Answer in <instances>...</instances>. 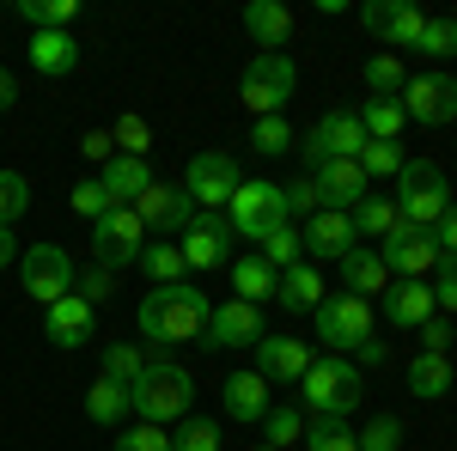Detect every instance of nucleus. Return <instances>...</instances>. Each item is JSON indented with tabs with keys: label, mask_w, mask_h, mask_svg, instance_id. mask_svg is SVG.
I'll use <instances>...</instances> for the list:
<instances>
[{
	"label": "nucleus",
	"mask_w": 457,
	"mask_h": 451,
	"mask_svg": "<svg viewBox=\"0 0 457 451\" xmlns=\"http://www.w3.org/2000/svg\"><path fill=\"white\" fill-rule=\"evenodd\" d=\"M269 336L262 330V305H245V299H226V305H213V317H208V336L202 342L208 347H256Z\"/></svg>",
	"instance_id": "6ab92c4d"
},
{
	"label": "nucleus",
	"mask_w": 457,
	"mask_h": 451,
	"mask_svg": "<svg viewBox=\"0 0 457 451\" xmlns=\"http://www.w3.org/2000/svg\"><path fill=\"white\" fill-rule=\"evenodd\" d=\"M403 86H409V73H403V62H396L390 49L366 62V92H372V98H396Z\"/></svg>",
	"instance_id": "e433bc0d"
},
{
	"label": "nucleus",
	"mask_w": 457,
	"mask_h": 451,
	"mask_svg": "<svg viewBox=\"0 0 457 451\" xmlns=\"http://www.w3.org/2000/svg\"><path fill=\"white\" fill-rule=\"evenodd\" d=\"M141 366H146V347H135V342H110L104 347V379L135 384V379H141Z\"/></svg>",
	"instance_id": "ea45409f"
},
{
	"label": "nucleus",
	"mask_w": 457,
	"mask_h": 451,
	"mask_svg": "<svg viewBox=\"0 0 457 451\" xmlns=\"http://www.w3.org/2000/svg\"><path fill=\"white\" fill-rule=\"evenodd\" d=\"M135 213H141L146 232H183L202 208L183 196V183H146V196L135 202Z\"/></svg>",
	"instance_id": "a211bd4d"
},
{
	"label": "nucleus",
	"mask_w": 457,
	"mask_h": 451,
	"mask_svg": "<svg viewBox=\"0 0 457 451\" xmlns=\"http://www.w3.org/2000/svg\"><path fill=\"white\" fill-rule=\"evenodd\" d=\"M385 354H390V347L378 342V330H372V336H366V342L353 347V360H360V366H378V360H385Z\"/></svg>",
	"instance_id": "13d9d810"
},
{
	"label": "nucleus",
	"mask_w": 457,
	"mask_h": 451,
	"mask_svg": "<svg viewBox=\"0 0 457 451\" xmlns=\"http://www.w3.org/2000/svg\"><path fill=\"white\" fill-rule=\"evenodd\" d=\"M25 208H31V183L19 171H0V226H12Z\"/></svg>",
	"instance_id": "49530a36"
},
{
	"label": "nucleus",
	"mask_w": 457,
	"mask_h": 451,
	"mask_svg": "<svg viewBox=\"0 0 457 451\" xmlns=\"http://www.w3.org/2000/svg\"><path fill=\"white\" fill-rule=\"evenodd\" d=\"M409 390L427 397V403H439V397L452 390V360H445V354H415V360H409Z\"/></svg>",
	"instance_id": "2f4dec72"
},
{
	"label": "nucleus",
	"mask_w": 457,
	"mask_h": 451,
	"mask_svg": "<svg viewBox=\"0 0 457 451\" xmlns=\"http://www.w3.org/2000/svg\"><path fill=\"white\" fill-rule=\"evenodd\" d=\"M19 280H25V293H31L37 305H55V299H68L73 293V263L62 244H31L25 256H19Z\"/></svg>",
	"instance_id": "9d476101"
},
{
	"label": "nucleus",
	"mask_w": 457,
	"mask_h": 451,
	"mask_svg": "<svg viewBox=\"0 0 457 451\" xmlns=\"http://www.w3.org/2000/svg\"><path fill=\"white\" fill-rule=\"evenodd\" d=\"M396 104L409 110V122L439 129V122H452V116H457V79H445V73H421V79H409V86H403V98H396Z\"/></svg>",
	"instance_id": "dca6fc26"
},
{
	"label": "nucleus",
	"mask_w": 457,
	"mask_h": 451,
	"mask_svg": "<svg viewBox=\"0 0 457 451\" xmlns=\"http://www.w3.org/2000/svg\"><path fill=\"white\" fill-rule=\"evenodd\" d=\"M12 256H19V238H12V226H0V269H6Z\"/></svg>",
	"instance_id": "bf43d9fd"
},
{
	"label": "nucleus",
	"mask_w": 457,
	"mask_h": 451,
	"mask_svg": "<svg viewBox=\"0 0 457 451\" xmlns=\"http://www.w3.org/2000/svg\"><path fill=\"white\" fill-rule=\"evenodd\" d=\"M403 446V421L396 415H378L366 433H360V451H396Z\"/></svg>",
	"instance_id": "3c124183"
},
{
	"label": "nucleus",
	"mask_w": 457,
	"mask_h": 451,
	"mask_svg": "<svg viewBox=\"0 0 457 451\" xmlns=\"http://www.w3.org/2000/svg\"><path fill=\"white\" fill-rule=\"evenodd\" d=\"M445 347H452V317L433 312V317L421 323V354H445Z\"/></svg>",
	"instance_id": "864d4df0"
},
{
	"label": "nucleus",
	"mask_w": 457,
	"mask_h": 451,
	"mask_svg": "<svg viewBox=\"0 0 457 451\" xmlns=\"http://www.w3.org/2000/svg\"><path fill=\"white\" fill-rule=\"evenodd\" d=\"M220 403H226V415L232 421H269V379L262 372H232L226 390H220Z\"/></svg>",
	"instance_id": "5701e85b"
},
{
	"label": "nucleus",
	"mask_w": 457,
	"mask_h": 451,
	"mask_svg": "<svg viewBox=\"0 0 457 451\" xmlns=\"http://www.w3.org/2000/svg\"><path fill=\"white\" fill-rule=\"evenodd\" d=\"M348 220H353V232H360V238H378V244H385L390 232L403 226V208H396V196H366Z\"/></svg>",
	"instance_id": "c756f323"
},
{
	"label": "nucleus",
	"mask_w": 457,
	"mask_h": 451,
	"mask_svg": "<svg viewBox=\"0 0 457 451\" xmlns=\"http://www.w3.org/2000/svg\"><path fill=\"white\" fill-rule=\"evenodd\" d=\"M256 256H262L275 275H287V269H299V263H305V238H299L293 226H275V232L262 238V250H256Z\"/></svg>",
	"instance_id": "c9c22d12"
},
{
	"label": "nucleus",
	"mask_w": 457,
	"mask_h": 451,
	"mask_svg": "<svg viewBox=\"0 0 457 451\" xmlns=\"http://www.w3.org/2000/svg\"><path fill=\"white\" fill-rule=\"evenodd\" d=\"M275 299H281L287 312H317L329 293H323V275H317V263H299V269H287L275 280Z\"/></svg>",
	"instance_id": "bb28decb"
},
{
	"label": "nucleus",
	"mask_w": 457,
	"mask_h": 451,
	"mask_svg": "<svg viewBox=\"0 0 457 451\" xmlns=\"http://www.w3.org/2000/svg\"><path fill=\"white\" fill-rule=\"evenodd\" d=\"M317 208H323V202H317V183H312V177H305V183H287V213H293V220H312Z\"/></svg>",
	"instance_id": "603ef678"
},
{
	"label": "nucleus",
	"mask_w": 457,
	"mask_h": 451,
	"mask_svg": "<svg viewBox=\"0 0 457 451\" xmlns=\"http://www.w3.org/2000/svg\"><path fill=\"white\" fill-rule=\"evenodd\" d=\"M396 208L409 226H439V213L452 208V183L433 159H409L403 177H396Z\"/></svg>",
	"instance_id": "423d86ee"
},
{
	"label": "nucleus",
	"mask_w": 457,
	"mask_h": 451,
	"mask_svg": "<svg viewBox=\"0 0 457 451\" xmlns=\"http://www.w3.org/2000/svg\"><path fill=\"white\" fill-rule=\"evenodd\" d=\"M256 451H275V446H256Z\"/></svg>",
	"instance_id": "680f3d73"
},
{
	"label": "nucleus",
	"mask_w": 457,
	"mask_h": 451,
	"mask_svg": "<svg viewBox=\"0 0 457 451\" xmlns=\"http://www.w3.org/2000/svg\"><path fill=\"white\" fill-rule=\"evenodd\" d=\"M12 104H19V86H12V73L0 68V110H12Z\"/></svg>",
	"instance_id": "052dcab7"
},
{
	"label": "nucleus",
	"mask_w": 457,
	"mask_h": 451,
	"mask_svg": "<svg viewBox=\"0 0 457 451\" xmlns=\"http://www.w3.org/2000/svg\"><path fill=\"white\" fill-rule=\"evenodd\" d=\"M433 305L445 317H457V263H439V287H433Z\"/></svg>",
	"instance_id": "5fc2aeb1"
},
{
	"label": "nucleus",
	"mask_w": 457,
	"mask_h": 451,
	"mask_svg": "<svg viewBox=\"0 0 457 451\" xmlns=\"http://www.w3.org/2000/svg\"><path fill=\"white\" fill-rule=\"evenodd\" d=\"M245 31L262 43V49H281L287 37H293V13H287L281 0H250L245 6Z\"/></svg>",
	"instance_id": "cd10ccee"
},
{
	"label": "nucleus",
	"mask_w": 457,
	"mask_h": 451,
	"mask_svg": "<svg viewBox=\"0 0 457 451\" xmlns=\"http://www.w3.org/2000/svg\"><path fill=\"white\" fill-rule=\"evenodd\" d=\"M171 451H220V427L208 415H183V427L171 433Z\"/></svg>",
	"instance_id": "79ce46f5"
},
{
	"label": "nucleus",
	"mask_w": 457,
	"mask_h": 451,
	"mask_svg": "<svg viewBox=\"0 0 457 451\" xmlns=\"http://www.w3.org/2000/svg\"><path fill=\"white\" fill-rule=\"evenodd\" d=\"M141 275L153 280V287H177V280L189 275V263H183L177 244H146L141 250Z\"/></svg>",
	"instance_id": "72a5a7b5"
},
{
	"label": "nucleus",
	"mask_w": 457,
	"mask_h": 451,
	"mask_svg": "<svg viewBox=\"0 0 457 451\" xmlns=\"http://www.w3.org/2000/svg\"><path fill=\"white\" fill-rule=\"evenodd\" d=\"M305 263H342L353 244H360V232H353V220L348 213H336V208H317L312 220H305Z\"/></svg>",
	"instance_id": "f3484780"
},
{
	"label": "nucleus",
	"mask_w": 457,
	"mask_h": 451,
	"mask_svg": "<svg viewBox=\"0 0 457 451\" xmlns=\"http://www.w3.org/2000/svg\"><path fill=\"white\" fill-rule=\"evenodd\" d=\"M86 415L98 421V427H116L122 415H135V403H129V384L92 379V390H86Z\"/></svg>",
	"instance_id": "7c9ffc66"
},
{
	"label": "nucleus",
	"mask_w": 457,
	"mask_h": 451,
	"mask_svg": "<svg viewBox=\"0 0 457 451\" xmlns=\"http://www.w3.org/2000/svg\"><path fill=\"white\" fill-rule=\"evenodd\" d=\"M129 403H135V415H141V421L165 427V421H183V415H189L195 384H189V372H183L177 360H146L141 379L129 384Z\"/></svg>",
	"instance_id": "7ed1b4c3"
},
{
	"label": "nucleus",
	"mask_w": 457,
	"mask_h": 451,
	"mask_svg": "<svg viewBox=\"0 0 457 451\" xmlns=\"http://www.w3.org/2000/svg\"><path fill=\"white\" fill-rule=\"evenodd\" d=\"M19 13L31 19L37 31H68L73 13H79V0H19Z\"/></svg>",
	"instance_id": "4c0bfd02"
},
{
	"label": "nucleus",
	"mask_w": 457,
	"mask_h": 451,
	"mask_svg": "<svg viewBox=\"0 0 457 451\" xmlns=\"http://www.w3.org/2000/svg\"><path fill=\"white\" fill-rule=\"evenodd\" d=\"M208 293L202 287H189V280H177V287H153L141 299V312H135V323H141L146 347H177V342H202L208 336Z\"/></svg>",
	"instance_id": "f257e3e1"
},
{
	"label": "nucleus",
	"mask_w": 457,
	"mask_h": 451,
	"mask_svg": "<svg viewBox=\"0 0 457 451\" xmlns=\"http://www.w3.org/2000/svg\"><path fill=\"white\" fill-rule=\"evenodd\" d=\"M110 208H116V202H110V189L98 183V177H86V183H73V213H79V220H92V226H98V220H104Z\"/></svg>",
	"instance_id": "a18cd8bd"
},
{
	"label": "nucleus",
	"mask_w": 457,
	"mask_h": 451,
	"mask_svg": "<svg viewBox=\"0 0 457 451\" xmlns=\"http://www.w3.org/2000/svg\"><path fill=\"white\" fill-rule=\"evenodd\" d=\"M79 153H86L92 165H110V159H116V140H110V129H92V135L79 140Z\"/></svg>",
	"instance_id": "4d7b16f0"
},
{
	"label": "nucleus",
	"mask_w": 457,
	"mask_h": 451,
	"mask_svg": "<svg viewBox=\"0 0 457 451\" xmlns=\"http://www.w3.org/2000/svg\"><path fill=\"white\" fill-rule=\"evenodd\" d=\"M226 220H232L238 238H269L275 226H293V213H287V189H281V183H269V177H245L238 196L226 202Z\"/></svg>",
	"instance_id": "39448f33"
},
{
	"label": "nucleus",
	"mask_w": 457,
	"mask_h": 451,
	"mask_svg": "<svg viewBox=\"0 0 457 451\" xmlns=\"http://www.w3.org/2000/svg\"><path fill=\"white\" fill-rule=\"evenodd\" d=\"M360 146H366V129H360L353 110H329V116H317V129L299 140V153L312 159V171L323 165V159H360Z\"/></svg>",
	"instance_id": "f8f14e48"
},
{
	"label": "nucleus",
	"mask_w": 457,
	"mask_h": 451,
	"mask_svg": "<svg viewBox=\"0 0 457 451\" xmlns=\"http://www.w3.org/2000/svg\"><path fill=\"white\" fill-rule=\"evenodd\" d=\"M299 397H305L312 415L348 421L353 409H360V397H366V384H360V366H353L348 354H317L312 372L299 379Z\"/></svg>",
	"instance_id": "f03ea898"
},
{
	"label": "nucleus",
	"mask_w": 457,
	"mask_h": 451,
	"mask_svg": "<svg viewBox=\"0 0 457 451\" xmlns=\"http://www.w3.org/2000/svg\"><path fill=\"white\" fill-rule=\"evenodd\" d=\"M92 323H98V312L79 299V293H68V299H55V305H43V336L55 347H79L92 342Z\"/></svg>",
	"instance_id": "412c9836"
},
{
	"label": "nucleus",
	"mask_w": 457,
	"mask_h": 451,
	"mask_svg": "<svg viewBox=\"0 0 457 451\" xmlns=\"http://www.w3.org/2000/svg\"><path fill=\"white\" fill-rule=\"evenodd\" d=\"M262 446H275V451H293L299 439H305V415L299 409H269V421H262Z\"/></svg>",
	"instance_id": "a19ab883"
},
{
	"label": "nucleus",
	"mask_w": 457,
	"mask_h": 451,
	"mask_svg": "<svg viewBox=\"0 0 457 451\" xmlns=\"http://www.w3.org/2000/svg\"><path fill=\"white\" fill-rule=\"evenodd\" d=\"M293 86H299L293 55H281V49H262V55L245 68V79H238V98H245V110L262 122V116H281V110H287Z\"/></svg>",
	"instance_id": "20e7f679"
},
{
	"label": "nucleus",
	"mask_w": 457,
	"mask_h": 451,
	"mask_svg": "<svg viewBox=\"0 0 457 451\" xmlns=\"http://www.w3.org/2000/svg\"><path fill=\"white\" fill-rule=\"evenodd\" d=\"M433 312L439 305H433V287L427 280H390L385 287V323L390 330H421Z\"/></svg>",
	"instance_id": "4be33fe9"
},
{
	"label": "nucleus",
	"mask_w": 457,
	"mask_h": 451,
	"mask_svg": "<svg viewBox=\"0 0 457 451\" xmlns=\"http://www.w3.org/2000/svg\"><path fill=\"white\" fill-rule=\"evenodd\" d=\"M421 55H433V62H445V55H457V19H427L421 43H415Z\"/></svg>",
	"instance_id": "de8ad7c7"
},
{
	"label": "nucleus",
	"mask_w": 457,
	"mask_h": 451,
	"mask_svg": "<svg viewBox=\"0 0 457 451\" xmlns=\"http://www.w3.org/2000/svg\"><path fill=\"white\" fill-rule=\"evenodd\" d=\"M433 238H439V256L445 263H457V202L445 213H439V226H433Z\"/></svg>",
	"instance_id": "6e6d98bb"
},
{
	"label": "nucleus",
	"mask_w": 457,
	"mask_h": 451,
	"mask_svg": "<svg viewBox=\"0 0 457 451\" xmlns=\"http://www.w3.org/2000/svg\"><path fill=\"white\" fill-rule=\"evenodd\" d=\"M360 19H366V31H372V37H385V43H390V55H396V49H415L421 31H427V13L415 6V0H372Z\"/></svg>",
	"instance_id": "4468645a"
},
{
	"label": "nucleus",
	"mask_w": 457,
	"mask_h": 451,
	"mask_svg": "<svg viewBox=\"0 0 457 451\" xmlns=\"http://www.w3.org/2000/svg\"><path fill=\"white\" fill-rule=\"evenodd\" d=\"M73 293H79V299H86V305H92V312H98V305H104L110 293H116V275H110V269H98V263H92V269H86V275H73Z\"/></svg>",
	"instance_id": "8fccbe9b"
},
{
	"label": "nucleus",
	"mask_w": 457,
	"mask_h": 451,
	"mask_svg": "<svg viewBox=\"0 0 457 451\" xmlns=\"http://www.w3.org/2000/svg\"><path fill=\"white\" fill-rule=\"evenodd\" d=\"M353 116H360L366 140H396V135H403V122H409V110L396 104V98H366Z\"/></svg>",
	"instance_id": "473e14b6"
},
{
	"label": "nucleus",
	"mask_w": 457,
	"mask_h": 451,
	"mask_svg": "<svg viewBox=\"0 0 457 451\" xmlns=\"http://www.w3.org/2000/svg\"><path fill=\"white\" fill-rule=\"evenodd\" d=\"M403 165H409V159H403L396 140H366V146H360V171L366 177H403Z\"/></svg>",
	"instance_id": "58836bf2"
},
{
	"label": "nucleus",
	"mask_w": 457,
	"mask_h": 451,
	"mask_svg": "<svg viewBox=\"0 0 457 451\" xmlns=\"http://www.w3.org/2000/svg\"><path fill=\"white\" fill-rule=\"evenodd\" d=\"M312 317H317V342L329 354H353L372 336V299H353V293H329Z\"/></svg>",
	"instance_id": "0eeeda50"
},
{
	"label": "nucleus",
	"mask_w": 457,
	"mask_h": 451,
	"mask_svg": "<svg viewBox=\"0 0 457 451\" xmlns=\"http://www.w3.org/2000/svg\"><path fill=\"white\" fill-rule=\"evenodd\" d=\"M238 183H245V177H238V159L213 146V153H195V159H189L183 196H189V202H195L202 213H220L226 202H232V196H238Z\"/></svg>",
	"instance_id": "1a4fd4ad"
},
{
	"label": "nucleus",
	"mask_w": 457,
	"mask_h": 451,
	"mask_svg": "<svg viewBox=\"0 0 457 451\" xmlns=\"http://www.w3.org/2000/svg\"><path fill=\"white\" fill-rule=\"evenodd\" d=\"M250 146H256L262 159H275V153H293V122H287V116H262V122L250 129Z\"/></svg>",
	"instance_id": "37998d69"
},
{
	"label": "nucleus",
	"mask_w": 457,
	"mask_h": 451,
	"mask_svg": "<svg viewBox=\"0 0 457 451\" xmlns=\"http://www.w3.org/2000/svg\"><path fill=\"white\" fill-rule=\"evenodd\" d=\"M378 256H385V269L396 280H427V269H439V263H445V256H439V238H433V226H409V220L385 238Z\"/></svg>",
	"instance_id": "9b49d317"
},
{
	"label": "nucleus",
	"mask_w": 457,
	"mask_h": 451,
	"mask_svg": "<svg viewBox=\"0 0 457 451\" xmlns=\"http://www.w3.org/2000/svg\"><path fill=\"white\" fill-rule=\"evenodd\" d=\"M141 250H146V226H141V213L135 208H110L98 226H92V263L98 269H129V263H141Z\"/></svg>",
	"instance_id": "6e6552de"
},
{
	"label": "nucleus",
	"mask_w": 457,
	"mask_h": 451,
	"mask_svg": "<svg viewBox=\"0 0 457 451\" xmlns=\"http://www.w3.org/2000/svg\"><path fill=\"white\" fill-rule=\"evenodd\" d=\"M275 280H281V275H275L256 250H250V256H232V293H238L245 305H262V299L275 293Z\"/></svg>",
	"instance_id": "c85d7f7f"
},
{
	"label": "nucleus",
	"mask_w": 457,
	"mask_h": 451,
	"mask_svg": "<svg viewBox=\"0 0 457 451\" xmlns=\"http://www.w3.org/2000/svg\"><path fill=\"white\" fill-rule=\"evenodd\" d=\"M390 287V269L378 250H366V244H353L348 256H342V293H353V299H372V293H385Z\"/></svg>",
	"instance_id": "b1692460"
},
{
	"label": "nucleus",
	"mask_w": 457,
	"mask_h": 451,
	"mask_svg": "<svg viewBox=\"0 0 457 451\" xmlns=\"http://www.w3.org/2000/svg\"><path fill=\"white\" fill-rule=\"evenodd\" d=\"M312 342H293V336H262L256 342V372L269 384H299L305 372H312Z\"/></svg>",
	"instance_id": "aec40b11"
},
{
	"label": "nucleus",
	"mask_w": 457,
	"mask_h": 451,
	"mask_svg": "<svg viewBox=\"0 0 457 451\" xmlns=\"http://www.w3.org/2000/svg\"><path fill=\"white\" fill-rule=\"evenodd\" d=\"M110 451H171V433H165V427H153V421H141V427L116 433V446H110Z\"/></svg>",
	"instance_id": "09e8293b"
},
{
	"label": "nucleus",
	"mask_w": 457,
	"mask_h": 451,
	"mask_svg": "<svg viewBox=\"0 0 457 451\" xmlns=\"http://www.w3.org/2000/svg\"><path fill=\"white\" fill-rule=\"evenodd\" d=\"M312 183H317V202L336 213H353L366 202V189H372V177L360 171V159H323L312 171Z\"/></svg>",
	"instance_id": "2eb2a0df"
},
{
	"label": "nucleus",
	"mask_w": 457,
	"mask_h": 451,
	"mask_svg": "<svg viewBox=\"0 0 457 451\" xmlns=\"http://www.w3.org/2000/svg\"><path fill=\"white\" fill-rule=\"evenodd\" d=\"M98 183L110 189V202L116 208H135L146 196V183H153V171H146V159H129V153H116L104 171H98Z\"/></svg>",
	"instance_id": "393cba45"
},
{
	"label": "nucleus",
	"mask_w": 457,
	"mask_h": 451,
	"mask_svg": "<svg viewBox=\"0 0 457 451\" xmlns=\"http://www.w3.org/2000/svg\"><path fill=\"white\" fill-rule=\"evenodd\" d=\"M31 68L43 73V79H68V73L79 68V43H73L68 31H37L31 37Z\"/></svg>",
	"instance_id": "a878e982"
},
{
	"label": "nucleus",
	"mask_w": 457,
	"mask_h": 451,
	"mask_svg": "<svg viewBox=\"0 0 457 451\" xmlns=\"http://www.w3.org/2000/svg\"><path fill=\"white\" fill-rule=\"evenodd\" d=\"M305 446H312V451H360V433H353L348 421L305 415Z\"/></svg>",
	"instance_id": "f704fd0d"
},
{
	"label": "nucleus",
	"mask_w": 457,
	"mask_h": 451,
	"mask_svg": "<svg viewBox=\"0 0 457 451\" xmlns=\"http://www.w3.org/2000/svg\"><path fill=\"white\" fill-rule=\"evenodd\" d=\"M232 220L226 213H195L183 232H177V250H183V263L189 269H220V263H232Z\"/></svg>",
	"instance_id": "ddd939ff"
},
{
	"label": "nucleus",
	"mask_w": 457,
	"mask_h": 451,
	"mask_svg": "<svg viewBox=\"0 0 457 451\" xmlns=\"http://www.w3.org/2000/svg\"><path fill=\"white\" fill-rule=\"evenodd\" d=\"M110 140H116V153H129V159H146V146H153V129H146V116H116Z\"/></svg>",
	"instance_id": "c03bdc74"
}]
</instances>
